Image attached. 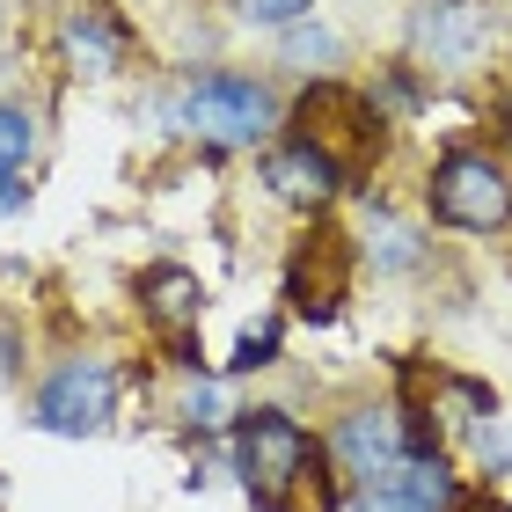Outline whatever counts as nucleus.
<instances>
[{
    "label": "nucleus",
    "instance_id": "13",
    "mask_svg": "<svg viewBox=\"0 0 512 512\" xmlns=\"http://www.w3.org/2000/svg\"><path fill=\"white\" fill-rule=\"evenodd\" d=\"M286 59L308 66V74H315V66H337V37L322 30V22H293V30H286Z\"/></svg>",
    "mask_w": 512,
    "mask_h": 512
},
{
    "label": "nucleus",
    "instance_id": "2",
    "mask_svg": "<svg viewBox=\"0 0 512 512\" xmlns=\"http://www.w3.org/2000/svg\"><path fill=\"white\" fill-rule=\"evenodd\" d=\"M169 118L183 132L213 139V147H256L271 125H278V103L264 81H242V74H198L191 88L176 96Z\"/></svg>",
    "mask_w": 512,
    "mask_h": 512
},
{
    "label": "nucleus",
    "instance_id": "14",
    "mask_svg": "<svg viewBox=\"0 0 512 512\" xmlns=\"http://www.w3.org/2000/svg\"><path fill=\"white\" fill-rule=\"evenodd\" d=\"M242 22H264V30H293V22L315 15V0H235Z\"/></svg>",
    "mask_w": 512,
    "mask_h": 512
},
{
    "label": "nucleus",
    "instance_id": "16",
    "mask_svg": "<svg viewBox=\"0 0 512 512\" xmlns=\"http://www.w3.org/2000/svg\"><path fill=\"white\" fill-rule=\"evenodd\" d=\"M183 417H191V425H220V388L198 381L191 395H183Z\"/></svg>",
    "mask_w": 512,
    "mask_h": 512
},
{
    "label": "nucleus",
    "instance_id": "10",
    "mask_svg": "<svg viewBox=\"0 0 512 512\" xmlns=\"http://www.w3.org/2000/svg\"><path fill=\"white\" fill-rule=\"evenodd\" d=\"M395 454H403V432H395V417H388V410H352V417L337 425V461H344V469H352L359 483H366V476H381Z\"/></svg>",
    "mask_w": 512,
    "mask_h": 512
},
{
    "label": "nucleus",
    "instance_id": "12",
    "mask_svg": "<svg viewBox=\"0 0 512 512\" xmlns=\"http://www.w3.org/2000/svg\"><path fill=\"white\" fill-rule=\"evenodd\" d=\"M30 147H37V125H30V110H22V103H0V183H15V176H22Z\"/></svg>",
    "mask_w": 512,
    "mask_h": 512
},
{
    "label": "nucleus",
    "instance_id": "3",
    "mask_svg": "<svg viewBox=\"0 0 512 512\" xmlns=\"http://www.w3.org/2000/svg\"><path fill=\"white\" fill-rule=\"evenodd\" d=\"M432 213L447 227H461V235H498V227L512 220V176L498 169L491 154L454 147L432 169Z\"/></svg>",
    "mask_w": 512,
    "mask_h": 512
},
{
    "label": "nucleus",
    "instance_id": "1",
    "mask_svg": "<svg viewBox=\"0 0 512 512\" xmlns=\"http://www.w3.org/2000/svg\"><path fill=\"white\" fill-rule=\"evenodd\" d=\"M235 461H242V483H249V498L264 505V512H286V498L308 483L315 469V439L293 425L286 410H242V425H235Z\"/></svg>",
    "mask_w": 512,
    "mask_h": 512
},
{
    "label": "nucleus",
    "instance_id": "8",
    "mask_svg": "<svg viewBox=\"0 0 512 512\" xmlns=\"http://www.w3.org/2000/svg\"><path fill=\"white\" fill-rule=\"evenodd\" d=\"M59 44H66V59H74L81 74H96V81L125 66V22L110 15L103 0H81V8L59 22Z\"/></svg>",
    "mask_w": 512,
    "mask_h": 512
},
{
    "label": "nucleus",
    "instance_id": "4",
    "mask_svg": "<svg viewBox=\"0 0 512 512\" xmlns=\"http://www.w3.org/2000/svg\"><path fill=\"white\" fill-rule=\"evenodd\" d=\"M110 410H118V366L96 359V352L66 359L59 374L37 388V425H44V432H59V439H88V432H103V425H110Z\"/></svg>",
    "mask_w": 512,
    "mask_h": 512
},
{
    "label": "nucleus",
    "instance_id": "7",
    "mask_svg": "<svg viewBox=\"0 0 512 512\" xmlns=\"http://www.w3.org/2000/svg\"><path fill=\"white\" fill-rule=\"evenodd\" d=\"M264 183H271L286 205H330L337 183H344V161L322 154L315 139H286V147L264 161Z\"/></svg>",
    "mask_w": 512,
    "mask_h": 512
},
{
    "label": "nucleus",
    "instance_id": "5",
    "mask_svg": "<svg viewBox=\"0 0 512 512\" xmlns=\"http://www.w3.org/2000/svg\"><path fill=\"white\" fill-rule=\"evenodd\" d=\"M483 44H491V15L476 8V0H417L410 15V52L439 66V74H469L483 59Z\"/></svg>",
    "mask_w": 512,
    "mask_h": 512
},
{
    "label": "nucleus",
    "instance_id": "17",
    "mask_svg": "<svg viewBox=\"0 0 512 512\" xmlns=\"http://www.w3.org/2000/svg\"><path fill=\"white\" fill-rule=\"evenodd\" d=\"M22 198H30L22 183H0V213H22Z\"/></svg>",
    "mask_w": 512,
    "mask_h": 512
},
{
    "label": "nucleus",
    "instance_id": "6",
    "mask_svg": "<svg viewBox=\"0 0 512 512\" xmlns=\"http://www.w3.org/2000/svg\"><path fill=\"white\" fill-rule=\"evenodd\" d=\"M359 512H454V476H447V461L425 454V447L395 454L381 476L359 483Z\"/></svg>",
    "mask_w": 512,
    "mask_h": 512
},
{
    "label": "nucleus",
    "instance_id": "15",
    "mask_svg": "<svg viewBox=\"0 0 512 512\" xmlns=\"http://www.w3.org/2000/svg\"><path fill=\"white\" fill-rule=\"evenodd\" d=\"M278 359V322H249L242 344H235V374H256V366Z\"/></svg>",
    "mask_w": 512,
    "mask_h": 512
},
{
    "label": "nucleus",
    "instance_id": "9",
    "mask_svg": "<svg viewBox=\"0 0 512 512\" xmlns=\"http://www.w3.org/2000/svg\"><path fill=\"white\" fill-rule=\"evenodd\" d=\"M139 308H147L169 337H191V322L205 308V286L183 264H154V271H139Z\"/></svg>",
    "mask_w": 512,
    "mask_h": 512
},
{
    "label": "nucleus",
    "instance_id": "11",
    "mask_svg": "<svg viewBox=\"0 0 512 512\" xmlns=\"http://www.w3.org/2000/svg\"><path fill=\"white\" fill-rule=\"evenodd\" d=\"M366 256H374L381 271H417V264H425L417 235H410L395 213H381V205H366Z\"/></svg>",
    "mask_w": 512,
    "mask_h": 512
},
{
    "label": "nucleus",
    "instance_id": "18",
    "mask_svg": "<svg viewBox=\"0 0 512 512\" xmlns=\"http://www.w3.org/2000/svg\"><path fill=\"white\" fill-rule=\"evenodd\" d=\"M0 505H8V483H0Z\"/></svg>",
    "mask_w": 512,
    "mask_h": 512
}]
</instances>
